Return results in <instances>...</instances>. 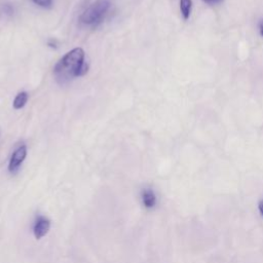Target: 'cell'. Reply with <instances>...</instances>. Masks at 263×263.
Masks as SVG:
<instances>
[{"label": "cell", "instance_id": "obj_2", "mask_svg": "<svg viewBox=\"0 0 263 263\" xmlns=\"http://www.w3.org/2000/svg\"><path fill=\"white\" fill-rule=\"evenodd\" d=\"M110 5L109 0H97L80 15L79 22L86 26H98L106 17Z\"/></svg>", "mask_w": 263, "mask_h": 263}, {"label": "cell", "instance_id": "obj_12", "mask_svg": "<svg viewBox=\"0 0 263 263\" xmlns=\"http://www.w3.org/2000/svg\"><path fill=\"white\" fill-rule=\"evenodd\" d=\"M259 34L261 37H263V20L260 22L259 24Z\"/></svg>", "mask_w": 263, "mask_h": 263}, {"label": "cell", "instance_id": "obj_10", "mask_svg": "<svg viewBox=\"0 0 263 263\" xmlns=\"http://www.w3.org/2000/svg\"><path fill=\"white\" fill-rule=\"evenodd\" d=\"M202 1L209 3V4H218V3L223 2V0H202Z\"/></svg>", "mask_w": 263, "mask_h": 263}, {"label": "cell", "instance_id": "obj_8", "mask_svg": "<svg viewBox=\"0 0 263 263\" xmlns=\"http://www.w3.org/2000/svg\"><path fill=\"white\" fill-rule=\"evenodd\" d=\"M32 2L45 8H49L52 5V0H32Z\"/></svg>", "mask_w": 263, "mask_h": 263}, {"label": "cell", "instance_id": "obj_6", "mask_svg": "<svg viewBox=\"0 0 263 263\" xmlns=\"http://www.w3.org/2000/svg\"><path fill=\"white\" fill-rule=\"evenodd\" d=\"M192 9V0H180V12L184 20L191 17Z\"/></svg>", "mask_w": 263, "mask_h": 263}, {"label": "cell", "instance_id": "obj_9", "mask_svg": "<svg viewBox=\"0 0 263 263\" xmlns=\"http://www.w3.org/2000/svg\"><path fill=\"white\" fill-rule=\"evenodd\" d=\"M2 12L5 14V15H13L14 13V7L10 5L9 3H5L2 5Z\"/></svg>", "mask_w": 263, "mask_h": 263}, {"label": "cell", "instance_id": "obj_4", "mask_svg": "<svg viewBox=\"0 0 263 263\" xmlns=\"http://www.w3.org/2000/svg\"><path fill=\"white\" fill-rule=\"evenodd\" d=\"M50 220L46 216H37L32 227L33 236L36 239H41L46 237L50 229Z\"/></svg>", "mask_w": 263, "mask_h": 263}, {"label": "cell", "instance_id": "obj_5", "mask_svg": "<svg viewBox=\"0 0 263 263\" xmlns=\"http://www.w3.org/2000/svg\"><path fill=\"white\" fill-rule=\"evenodd\" d=\"M142 204L146 209H153L157 204V197L151 188H144L141 192Z\"/></svg>", "mask_w": 263, "mask_h": 263}, {"label": "cell", "instance_id": "obj_3", "mask_svg": "<svg viewBox=\"0 0 263 263\" xmlns=\"http://www.w3.org/2000/svg\"><path fill=\"white\" fill-rule=\"evenodd\" d=\"M27 156V147L26 145H21L13 152L8 163V172L10 174H16L20 167L22 166Z\"/></svg>", "mask_w": 263, "mask_h": 263}, {"label": "cell", "instance_id": "obj_1", "mask_svg": "<svg viewBox=\"0 0 263 263\" xmlns=\"http://www.w3.org/2000/svg\"><path fill=\"white\" fill-rule=\"evenodd\" d=\"M85 51L76 48L63 57L54 68V74L60 83H65L73 78L81 76L88 71L85 63Z\"/></svg>", "mask_w": 263, "mask_h": 263}, {"label": "cell", "instance_id": "obj_7", "mask_svg": "<svg viewBox=\"0 0 263 263\" xmlns=\"http://www.w3.org/2000/svg\"><path fill=\"white\" fill-rule=\"evenodd\" d=\"M28 94L26 92H21L17 95V97L14 100V108L15 109H21L23 108L27 101H28Z\"/></svg>", "mask_w": 263, "mask_h": 263}, {"label": "cell", "instance_id": "obj_11", "mask_svg": "<svg viewBox=\"0 0 263 263\" xmlns=\"http://www.w3.org/2000/svg\"><path fill=\"white\" fill-rule=\"evenodd\" d=\"M258 211L260 213V215L263 217V198L259 202L258 204Z\"/></svg>", "mask_w": 263, "mask_h": 263}]
</instances>
